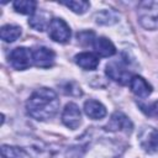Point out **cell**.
Here are the masks:
<instances>
[{
    "instance_id": "obj_12",
    "label": "cell",
    "mask_w": 158,
    "mask_h": 158,
    "mask_svg": "<svg viewBox=\"0 0 158 158\" xmlns=\"http://www.w3.org/2000/svg\"><path fill=\"white\" fill-rule=\"evenodd\" d=\"M130 89H131V91L136 96L142 98V99L148 98L151 95V93H152L151 84L146 79L139 77V75H133L131 78V80H130Z\"/></svg>"
},
{
    "instance_id": "obj_10",
    "label": "cell",
    "mask_w": 158,
    "mask_h": 158,
    "mask_svg": "<svg viewBox=\"0 0 158 158\" xmlns=\"http://www.w3.org/2000/svg\"><path fill=\"white\" fill-rule=\"evenodd\" d=\"M62 122L70 130H75L79 127L81 122V114L77 104L69 102L65 105L62 112Z\"/></svg>"
},
{
    "instance_id": "obj_7",
    "label": "cell",
    "mask_w": 158,
    "mask_h": 158,
    "mask_svg": "<svg viewBox=\"0 0 158 158\" xmlns=\"http://www.w3.org/2000/svg\"><path fill=\"white\" fill-rule=\"evenodd\" d=\"M48 36L58 43H67L70 38V28L62 19H52L48 23Z\"/></svg>"
},
{
    "instance_id": "obj_2",
    "label": "cell",
    "mask_w": 158,
    "mask_h": 158,
    "mask_svg": "<svg viewBox=\"0 0 158 158\" xmlns=\"http://www.w3.org/2000/svg\"><path fill=\"white\" fill-rule=\"evenodd\" d=\"M59 109V99L57 94L48 88L35 90L26 102L28 115L36 120L44 121L52 118Z\"/></svg>"
},
{
    "instance_id": "obj_16",
    "label": "cell",
    "mask_w": 158,
    "mask_h": 158,
    "mask_svg": "<svg viewBox=\"0 0 158 158\" xmlns=\"http://www.w3.org/2000/svg\"><path fill=\"white\" fill-rule=\"evenodd\" d=\"M0 36L5 42H14L21 36V27L16 25H5L0 30Z\"/></svg>"
},
{
    "instance_id": "obj_3",
    "label": "cell",
    "mask_w": 158,
    "mask_h": 158,
    "mask_svg": "<svg viewBox=\"0 0 158 158\" xmlns=\"http://www.w3.org/2000/svg\"><path fill=\"white\" fill-rule=\"evenodd\" d=\"M20 142L31 158H73V151L58 143H47L32 136H23Z\"/></svg>"
},
{
    "instance_id": "obj_14",
    "label": "cell",
    "mask_w": 158,
    "mask_h": 158,
    "mask_svg": "<svg viewBox=\"0 0 158 158\" xmlns=\"http://www.w3.org/2000/svg\"><path fill=\"white\" fill-rule=\"evenodd\" d=\"M74 60L80 68H83L85 70H94L99 65L98 56H95L94 53H90V52H83V53L77 54L74 57Z\"/></svg>"
},
{
    "instance_id": "obj_18",
    "label": "cell",
    "mask_w": 158,
    "mask_h": 158,
    "mask_svg": "<svg viewBox=\"0 0 158 158\" xmlns=\"http://www.w3.org/2000/svg\"><path fill=\"white\" fill-rule=\"evenodd\" d=\"M37 2L33 0H17L12 4L16 12L23 14V15H33L36 11Z\"/></svg>"
},
{
    "instance_id": "obj_6",
    "label": "cell",
    "mask_w": 158,
    "mask_h": 158,
    "mask_svg": "<svg viewBox=\"0 0 158 158\" xmlns=\"http://www.w3.org/2000/svg\"><path fill=\"white\" fill-rule=\"evenodd\" d=\"M9 63L14 69L25 70L33 63V54L26 47H17L12 49L9 54Z\"/></svg>"
},
{
    "instance_id": "obj_1",
    "label": "cell",
    "mask_w": 158,
    "mask_h": 158,
    "mask_svg": "<svg viewBox=\"0 0 158 158\" xmlns=\"http://www.w3.org/2000/svg\"><path fill=\"white\" fill-rule=\"evenodd\" d=\"M125 149L126 144L115 137L96 136L83 144L78 158H121Z\"/></svg>"
},
{
    "instance_id": "obj_13",
    "label": "cell",
    "mask_w": 158,
    "mask_h": 158,
    "mask_svg": "<svg viewBox=\"0 0 158 158\" xmlns=\"http://www.w3.org/2000/svg\"><path fill=\"white\" fill-rule=\"evenodd\" d=\"M94 49L95 52L100 56V57H111L116 53V48L114 46V43L106 38V37H98L95 38L94 43Z\"/></svg>"
},
{
    "instance_id": "obj_19",
    "label": "cell",
    "mask_w": 158,
    "mask_h": 158,
    "mask_svg": "<svg viewBox=\"0 0 158 158\" xmlns=\"http://www.w3.org/2000/svg\"><path fill=\"white\" fill-rule=\"evenodd\" d=\"M62 4L65 5L68 9H70L75 14H84L90 7L89 1H84V0H79V1L78 0H70V1H63Z\"/></svg>"
},
{
    "instance_id": "obj_24",
    "label": "cell",
    "mask_w": 158,
    "mask_h": 158,
    "mask_svg": "<svg viewBox=\"0 0 158 158\" xmlns=\"http://www.w3.org/2000/svg\"><path fill=\"white\" fill-rule=\"evenodd\" d=\"M151 115H154L156 117H158V100L151 106V111H149Z\"/></svg>"
},
{
    "instance_id": "obj_23",
    "label": "cell",
    "mask_w": 158,
    "mask_h": 158,
    "mask_svg": "<svg viewBox=\"0 0 158 158\" xmlns=\"http://www.w3.org/2000/svg\"><path fill=\"white\" fill-rule=\"evenodd\" d=\"M77 37L81 44H86V46L94 43V41H95L94 40V32H91V31H81L77 35Z\"/></svg>"
},
{
    "instance_id": "obj_4",
    "label": "cell",
    "mask_w": 158,
    "mask_h": 158,
    "mask_svg": "<svg viewBox=\"0 0 158 158\" xmlns=\"http://www.w3.org/2000/svg\"><path fill=\"white\" fill-rule=\"evenodd\" d=\"M138 20L146 30L158 28V1H142L138 5Z\"/></svg>"
},
{
    "instance_id": "obj_5",
    "label": "cell",
    "mask_w": 158,
    "mask_h": 158,
    "mask_svg": "<svg viewBox=\"0 0 158 158\" xmlns=\"http://www.w3.org/2000/svg\"><path fill=\"white\" fill-rule=\"evenodd\" d=\"M106 75L121 84V85H126L130 84L132 75V70L128 68V60H123V59H118V60H112L110 63H107L106 65Z\"/></svg>"
},
{
    "instance_id": "obj_8",
    "label": "cell",
    "mask_w": 158,
    "mask_h": 158,
    "mask_svg": "<svg viewBox=\"0 0 158 158\" xmlns=\"http://www.w3.org/2000/svg\"><path fill=\"white\" fill-rule=\"evenodd\" d=\"M105 130L109 132H125L131 133L133 130V125L131 120L122 112L116 111L111 115L107 125L105 126Z\"/></svg>"
},
{
    "instance_id": "obj_15",
    "label": "cell",
    "mask_w": 158,
    "mask_h": 158,
    "mask_svg": "<svg viewBox=\"0 0 158 158\" xmlns=\"http://www.w3.org/2000/svg\"><path fill=\"white\" fill-rule=\"evenodd\" d=\"M84 112L86 114V116H89L93 120H100V118L105 117L106 109L101 102L90 99L84 102Z\"/></svg>"
},
{
    "instance_id": "obj_17",
    "label": "cell",
    "mask_w": 158,
    "mask_h": 158,
    "mask_svg": "<svg viewBox=\"0 0 158 158\" xmlns=\"http://www.w3.org/2000/svg\"><path fill=\"white\" fill-rule=\"evenodd\" d=\"M118 20V15L114 10H102L95 15V21L99 25H114Z\"/></svg>"
},
{
    "instance_id": "obj_22",
    "label": "cell",
    "mask_w": 158,
    "mask_h": 158,
    "mask_svg": "<svg viewBox=\"0 0 158 158\" xmlns=\"http://www.w3.org/2000/svg\"><path fill=\"white\" fill-rule=\"evenodd\" d=\"M63 93L67 94V95H72V96H79L81 95V90L80 88L78 86L77 83L74 81H67L64 85H63Z\"/></svg>"
},
{
    "instance_id": "obj_9",
    "label": "cell",
    "mask_w": 158,
    "mask_h": 158,
    "mask_svg": "<svg viewBox=\"0 0 158 158\" xmlns=\"http://www.w3.org/2000/svg\"><path fill=\"white\" fill-rule=\"evenodd\" d=\"M138 141L143 151L147 153L158 152V130L153 127H144L138 135Z\"/></svg>"
},
{
    "instance_id": "obj_21",
    "label": "cell",
    "mask_w": 158,
    "mask_h": 158,
    "mask_svg": "<svg viewBox=\"0 0 158 158\" xmlns=\"http://www.w3.org/2000/svg\"><path fill=\"white\" fill-rule=\"evenodd\" d=\"M28 25L37 31H43L47 25V19L43 14H33L28 20Z\"/></svg>"
},
{
    "instance_id": "obj_20",
    "label": "cell",
    "mask_w": 158,
    "mask_h": 158,
    "mask_svg": "<svg viewBox=\"0 0 158 158\" xmlns=\"http://www.w3.org/2000/svg\"><path fill=\"white\" fill-rule=\"evenodd\" d=\"M1 158H25V153L19 147L2 144L1 146Z\"/></svg>"
},
{
    "instance_id": "obj_11",
    "label": "cell",
    "mask_w": 158,
    "mask_h": 158,
    "mask_svg": "<svg viewBox=\"0 0 158 158\" xmlns=\"http://www.w3.org/2000/svg\"><path fill=\"white\" fill-rule=\"evenodd\" d=\"M33 64L38 68H49L53 65L56 53L47 47H37L33 52Z\"/></svg>"
}]
</instances>
